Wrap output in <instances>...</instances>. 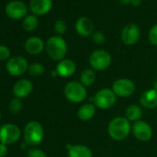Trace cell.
<instances>
[{
	"label": "cell",
	"mask_w": 157,
	"mask_h": 157,
	"mask_svg": "<svg viewBox=\"0 0 157 157\" xmlns=\"http://www.w3.org/2000/svg\"><path fill=\"white\" fill-rule=\"evenodd\" d=\"M130 131L129 121L126 117H117L112 119L108 126V133L110 137L117 140L126 139Z\"/></svg>",
	"instance_id": "1"
},
{
	"label": "cell",
	"mask_w": 157,
	"mask_h": 157,
	"mask_svg": "<svg viewBox=\"0 0 157 157\" xmlns=\"http://www.w3.org/2000/svg\"><path fill=\"white\" fill-rule=\"evenodd\" d=\"M47 55L53 60H61L67 53V44L60 36H53L49 38L45 44Z\"/></svg>",
	"instance_id": "2"
},
{
	"label": "cell",
	"mask_w": 157,
	"mask_h": 157,
	"mask_svg": "<svg viewBox=\"0 0 157 157\" xmlns=\"http://www.w3.org/2000/svg\"><path fill=\"white\" fill-rule=\"evenodd\" d=\"M64 94L67 99L73 103H81L87 97V91L85 86L78 82H68L65 86Z\"/></svg>",
	"instance_id": "3"
},
{
	"label": "cell",
	"mask_w": 157,
	"mask_h": 157,
	"mask_svg": "<svg viewBox=\"0 0 157 157\" xmlns=\"http://www.w3.org/2000/svg\"><path fill=\"white\" fill-rule=\"evenodd\" d=\"M44 139V128L36 121L29 122L24 128V140L29 145H37Z\"/></svg>",
	"instance_id": "4"
},
{
	"label": "cell",
	"mask_w": 157,
	"mask_h": 157,
	"mask_svg": "<svg viewBox=\"0 0 157 157\" xmlns=\"http://www.w3.org/2000/svg\"><path fill=\"white\" fill-rule=\"evenodd\" d=\"M117 95L113 92V90L110 89H101L96 93V94L94 97V105L101 108V109H108L112 107L116 101H117Z\"/></svg>",
	"instance_id": "5"
},
{
	"label": "cell",
	"mask_w": 157,
	"mask_h": 157,
	"mask_svg": "<svg viewBox=\"0 0 157 157\" xmlns=\"http://www.w3.org/2000/svg\"><path fill=\"white\" fill-rule=\"evenodd\" d=\"M89 62L94 69L105 70L111 65L112 57L108 52L105 50H97L91 55Z\"/></svg>",
	"instance_id": "6"
},
{
	"label": "cell",
	"mask_w": 157,
	"mask_h": 157,
	"mask_svg": "<svg viewBox=\"0 0 157 157\" xmlns=\"http://www.w3.org/2000/svg\"><path fill=\"white\" fill-rule=\"evenodd\" d=\"M21 137V129L14 124H5L0 128V142L11 144Z\"/></svg>",
	"instance_id": "7"
},
{
	"label": "cell",
	"mask_w": 157,
	"mask_h": 157,
	"mask_svg": "<svg viewBox=\"0 0 157 157\" xmlns=\"http://www.w3.org/2000/svg\"><path fill=\"white\" fill-rule=\"evenodd\" d=\"M113 92L120 97H128L134 94L135 84L128 78H119L113 84Z\"/></svg>",
	"instance_id": "8"
},
{
	"label": "cell",
	"mask_w": 157,
	"mask_h": 157,
	"mask_svg": "<svg viewBox=\"0 0 157 157\" xmlns=\"http://www.w3.org/2000/svg\"><path fill=\"white\" fill-rule=\"evenodd\" d=\"M29 68L27 60L22 56H13L7 64L8 72L13 76L22 75Z\"/></svg>",
	"instance_id": "9"
},
{
	"label": "cell",
	"mask_w": 157,
	"mask_h": 157,
	"mask_svg": "<svg viewBox=\"0 0 157 157\" xmlns=\"http://www.w3.org/2000/svg\"><path fill=\"white\" fill-rule=\"evenodd\" d=\"M6 13L10 18L13 20H19L27 14V7L23 2L15 0V1H11L7 5Z\"/></svg>",
	"instance_id": "10"
},
{
	"label": "cell",
	"mask_w": 157,
	"mask_h": 157,
	"mask_svg": "<svg viewBox=\"0 0 157 157\" xmlns=\"http://www.w3.org/2000/svg\"><path fill=\"white\" fill-rule=\"evenodd\" d=\"M135 138L140 141H147L151 138L152 130L149 124L144 121H136L132 128Z\"/></svg>",
	"instance_id": "11"
},
{
	"label": "cell",
	"mask_w": 157,
	"mask_h": 157,
	"mask_svg": "<svg viewBox=\"0 0 157 157\" xmlns=\"http://www.w3.org/2000/svg\"><path fill=\"white\" fill-rule=\"evenodd\" d=\"M122 41L127 45L135 44L140 38V29L136 24H128L124 27L121 33Z\"/></svg>",
	"instance_id": "12"
},
{
	"label": "cell",
	"mask_w": 157,
	"mask_h": 157,
	"mask_svg": "<svg viewBox=\"0 0 157 157\" xmlns=\"http://www.w3.org/2000/svg\"><path fill=\"white\" fill-rule=\"evenodd\" d=\"M76 31L81 36L87 37L94 33V23L91 19L87 17H82L76 22Z\"/></svg>",
	"instance_id": "13"
},
{
	"label": "cell",
	"mask_w": 157,
	"mask_h": 157,
	"mask_svg": "<svg viewBox=\"0 0 157 157\" xmlns=\"http://www.w3.org/2000/svg\"><path fill=\"white\" fill-rule=\"evenodd\" d=\"M52 0H32L30 10L35 15H44L52 9Z\"/></svg>",
	"instance_id": "14"
},
{
	"label": "cell",
	"mask_w": 157,
	"mask_h": 157,
	"mask_svg": "<svg viewBox=\"0 0 157 157\" xmlns=\"http://www.w3.org/2000/svg\"><path fill=\"white\" fill-rule=\"evenodd\" d=\"M33 91V83L27 80L22 78L19 81L13 88V94L17 98H24L27 97Z\"/></svg>",
	"instance_id": "15"
},
{
	"label": "cell",
	"mask_w": 157,
	"mask_h": 157,
	"mask_svg": "<svg viewBox=\"0 0 157 157\" xmlns=\"http://www.w3.org/2000/svg\"><path fill=\"white\" fill-rule=\"evenodd\" d=\"M140 105L148 109H152L157 106V90L151 89L145 91L140 97Z\"/></svg>",
	"instance_id": "16"
},
{
	"label": "cell",
	"mask_w": 157,
	"mask_h": 157,
	"mask_svg": "<svg viewBox=\"0 0 157 157\" xmlns=\"http://www.w3.org/2000/svg\"><path fill=\"white\" fill-rule=\"evenodd\" d=\"M76 71V65L70 59L61 60L56 67V73L63 78L71 77Z\"/></svg>",
	"instance_id": "17"
},
{
	"label": "cell",
	"mask_w": 157,
	"mask_h": 157,
	"mask_svg": "<svg viewBox=\"0 0 157 157\" xmlns=\"http://www.w3.org/2000/svg\"><path fill=\"white\" fill-rule=\"evenodd\" d=\"M68 157H92L93 153L90 148L84 145H67Z\"/></svg>",
	"instance_id": "18"
},
{
	"label": "cell",
	"mask_w": 157,
	"mask_h": 157,
	"mask_svg": "<svg viewBox=\"0 0 157 157\" xmlns=\"http://www.w3.org/2000/svg\"><path fill=\"white\" fill-rule=\"evenodd\" d=\"M44 42L39 37H31L25 43V49L31 55H38L44 49Z\"/></svg>",
	"instance_id": "19"
},
{
	"label": "cell",
	"mask_w": 157,
	"mask_h": 157,
	"mask_svg": "<svg viewBox=\"0 0 157 157\" xmlns=\"http://www.w3.org/2000/svg\"><path fill=\"white\" fill-rule=\"evenodd\" d=\"M95 114V106L92 104H85L82 105L78 111V118L82 121H88L94 117Z\"/></svg>",
	"instance_id": "20"
},
{
	"label": "cell",
	"mask_w": 157,
	"mask_h": 157,
	"mask_svg": "<svg viewBox=\"0 0 157 157\" xmlns=\"http://www.w3.org/2000/svg\"><path fill=\"white\" fill-rule=\"evenodd\" d=\"M142 116V110L140 106L136 105H129L126 110V117L127 119L129 121H139V119Z\"/></svg>",
	"instance_id": "21"
},
{
	"label": "cell",
	"mask_w": 157,
	"mask_h": 157,
	"mask_svg": "<svg viewBox=\"0 0 157 157\" xmlns=\"http://www.w3.org/2000/svg\"><path fill=\"white\" fill-rule=\"evenodd\" d=\"M81 83L84 86H91L95 82V72L91 69V68H87L85 70H83L81 74Z\"/></svg>",
	"instance_id": "22"
},
{
	"label": "cell",
	"mask_w": 157,
	"mask_h": 157,
	"mask_svg": "<svg viewBox=\"0 0 157 157\" xmlns=\"http://www.w3.org/2000/svg\"><path fill=\"white\" fill-rule=\"evenodd\" d=\"M38 26V19L34 15H29L27 16L23 21V28L25 31L31 32L36 29Z\"/></svg>",
	"instance_id": "23"
},
{
	"label": "cell",
	"mask_w": 157,
	"mask_h": 157,
	"mask_svg": "<svg viewBox=\"0 0 157 157\" xmlns=\"http://www.w3.org/2000/svg\"><path fill=\"white\" fill-rule=\"evenodd\" d=\"M29 72L32 76H34V77H37V76H40L44 73V67L43 65L39 64V63H33L32 64L30 67H29Z\"/></svg>",
	"instance_id": "24"
},
{
	"label": "cell",
	"mask_w": 157,
	"mask_h": 157,
	"mask_svg": "<svg viewBox=\"0 0 157 157\" xmlns=\"http://www.w3.org/2000/svg\"><path fill=\"white\" fill-rule=\"evenodd\" d=\"M55 31L56 33L58 34H64L67 30V23L64 20H57L56 22H55Z\"/></svg>",
	"instance_id": "25"
},
{
	"label": "cell",
	"mask_w": 157,
	"mask_h": 157,
	"mask_svg": "<svg viewBox=\"0 0 157 157\" xmlns=\"http://www.w3.org/2000/svg\"><path fill=\"white\" fill-rule=\"evenodd\" d=\"M22 108V104L20 98H14L10 103V110L12 113H19Z\"/></svg>",
	"instance_id": "26"
},
{
	"label": "cell",
	"mask_w": 157,
	"mask_h": 157,
	"mask_svg": "<svg viewBox=\"0 0 157 157\" xmlns=\"http://www.w3.org/2000/svg\"><path fill=\"white\" fill-rule=\"evenodd\" d=\"M148 38H149V42L152 45H157V24L151 28V30L149 31Z\"/></svg>",
	"instance_id": "27"
},
{
	"label": "cell",
	"mask_w": 157,
	"mask_h": 157,
	"mask_svg": "<svg viewBox=\"0 0 157 157\" xmlns=\"http://www.w3.org/2000/svg\"><path fill=\"white\" fill-rule=\"evenodd\" d=\"M93 41L95 44H104L105 43V37L103 34V33H101V32H95V33H93Z\"/></svg>",
	"instance_id": "28"
},
{
	"label": "cell",
	"mask_w": 157,
	"mask_h": 157,
	"mask_svg": "<svg viewBox=\"0 0 157 157\" xmlns=\"http://www.w3.org/2000/svg\"><path fill=\"white\" fill-rule=\"evenodd\" d=\"M10 56V49L5 45H0V61L7 60Z\"/></svg>",
	"instance_id": "29"
},
{
	"label": "cell",
	"mask_w": 157,
	"mask_h": 157,
	"mask_svg": "<svg viewBox=\"0 0 157 157\" xmlns=\"http://www.w3.org/2000/svg\"><path fill=\"white\" fill-rule=\"evenodd\" d=\"M29 157H47L46 154L39 149H32L29 151Z\"/></svg>",
	"instance_id": "30"
},
{
	"label": "cell",
	"mask_w": 157,
	"mask_h": 157,
	"mask_svg": "<svg viewBox=\"0 0 157 157\" xmlns=\"http://www.w3.org/2000/svg\"><path fill=\"white\" fill-rule=\"evenodd\" d=\"M8 153V148L7 145L0 142V157H5Z\"/></svg>",
	"instance_id": "31"
},
{
	"label": "cell",
	"mask_w": 157,
	"mask_h": 157,
	"mask_svg": "<svg viewBox=\"0 0 157 157\" xmlns=\"http://www.w3.org/2000/svg\"><path fill=\"white\" fill-rule=\"evenodd\" d=\"M117 1L122 5H128L131 3V0H117Z\"/></svg>",
	"instance_id": "32"
},
{
	"label": "cell",
	"mask_w": 157,
	"mask_h": 157,
	"mask_svg": "<svg viewBox=\"0 0 157 157\" xmlns=\"http://www.w3.org/2000/svg\"><path fill=\"white\" fill-rule=\"evenodd\" d=\"M141 2V0H131V4L135 7H138Z\"/></svg>",
	"instance_id": "33"
},
{
	"label": "cell",
	"mask_w": 157,
	"mask_h": 157,
	"mask_svg": "<svg viewBox=\"0 0 157 157\" xmlns=\"http://www.w3.org/2000/svg\"><path fill=\"white\" fill-rule=\"evenodd\" d=\"M0 117H1V114H0Z\"/></svg>",
	"instance_id": "34"
}]
</instances>
